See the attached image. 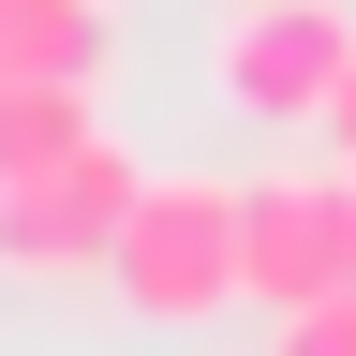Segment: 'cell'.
<instances>
[{
    "instance_id": "52a82bcc",
    "label": "cell",
    "mask_w": 356,
    "mask_h": 356,
    "mask_svg": "<svg viewBox=\"0 0 356 356\" xmlns=\"http://www.w3.org/2000/svg\"><path fill=\"white\" fill-rule=\"evenodd\" d=\"M267 356H356V282L312 297V312H282V341H267Z\"/></svg>"
},
{
    "instance_id": "5b68a950",
    "label": "cell",
    "mask_w": 356,
    "mask_h": 356,
    "mask_svg": "<svg viewBox=\"0 0 356 356\" xmlns=\"http://www.w3.org/2000/svg\"><path fill=\"white\" fill-rule=\"evenodd\" d=\"M30 74H104V0H0V89H30Z\"/></svg>"
},
{
    "instance_id": "6da1fadb",
    "label": "cell",
    "mask_w": 356,
    "mask_h": 356,
    "mask_svg": "<svg viewBox=\"0 0 356 356\" xmlns=\"http://www.w3.org/2000/svg\"><path fill=\"white\" fill-rule=\"evenodd\" d=\"M134 208H149V163L119 134H89L44 178H0V282H104L119 238H134Z\"/></svg>"
},
{
    "instance_id": "8992f818",
    "label": "cell",
    "mask_w": 356,
    "mask_h": 356,
    "mask_svg": "<svg viewBox=\"0 0 356 356\" xmlns=\"http://www.w3.org/2000/svg\"><path fill=\"white\" fill-rule=\"evenodd\" d=\"M89 134H104V119H89V89H74V74H30V89H0V178H44V163H74Z\"/></svg>"
},
{
    "instance_id": "7a4b0ae2",
    "label": "cell",
    "mask_w": 356,
    "mask_h": 356,
    "mask_svg": "<svg viewBox=\"0 0 356 356\" xmlns=\"http://www.w3.org/2000/svg\"><path fill=\"white\" fill-rule=\"evenodd\" d=\"M104 297L134 327H208V312H238V178H149Z\"/></svg>"
},
{
    "instance_id": "3957f363",
    "label": "cell",
    "mask_w": 356,
    "mask_h": 356,
    "mask_svg": "<svg viewBox=\"0 0 356 356\" xmlns=\"http://www.w3.org/2000/svg\"><path fill=\"white\" fill-rule=\"evenodd\" d=\"M356 74V0H238L208 30V89L238 119H327V89Z\"/></svg>"
},
{
    "instance_id": "277c9868",
    "label": "cell",
    "mask_w": 356,
    "mask_h": 356,
    "mask_svg": "<svg viewBox=\"0 0 356 356\" xmlns=\"http://www.w3.org/2000/svg\"><path fill=\"white\" fill-rule=\"evenodd\" d=\"M341 282H356V163H327V178H252V193H238V297L282 327V312L341 297Z\"/></svg>"
},
{
    "instance_id": "ba28073f",
    "label": "cell",
    "mask_w": 356,
    "mask_h": 356,
    "mask_svg": "<svg viewBox=\"0 0 356 356\" xmlns=\"http://www.w3.org/2000/svg\"><path fill=\"white\" fill-rule=\"evenodd\" d=\"M312 134H327V163H356V74L327 89V119H312Z\"/></svg>"
}]
</instances>
